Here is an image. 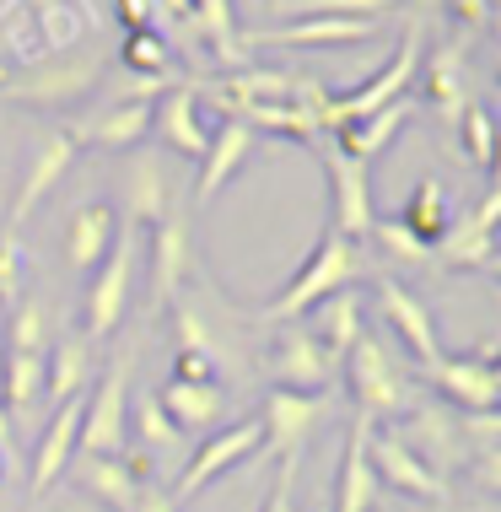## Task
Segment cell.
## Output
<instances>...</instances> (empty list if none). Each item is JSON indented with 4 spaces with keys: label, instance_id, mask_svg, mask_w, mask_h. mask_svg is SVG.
Masks as SVG:
<instances>
[{
    "label": "cell",
    "instance_id": "1",
    "mask_svg": "<svg viewBox=\"0 0 501 512\" xmlns=\"http://www.w3.org/2000/svg\"><path fill=\"white\" fill-rule=\"evenodd\" d=\"M361 270H367V259H361V248L351 238H340V232L324 221V232H318L313 254L302 259V270L291 275V281L275 292L270 302L259 308L264 324H297V318H308L324 297L345 292V286L361 281Z\"/></svg>",
    "mask_w": 501,
    "mask_h": 512
},
{
    "label": "cell",
    "instance_id": "2",
    "mask_svg": "<svg viewBox=\"0 0 501 512\" xmlns=\"http://www.w3.org/2000/svg\"><path fill=\"white\" fill-rule=\"evenodd\" d=\"M340 372H345V389H351V405H356V421L361 426H372V421H405V415L415 410L410 378L394 367V356H388L372 335H361L351 351L340 356Z\"/></svg>",
    "mask_w": 501,
    "mask_h": 512
},
{
    "label": "cell",
    "instance_id": "3",
    "mask_svg": "<svg viewBox=\"0 0 501 512\" xmlns=\"http://www.w3.org/2000/svg\"><path fill=\"white\" fill-rule=\"evenodd\" d=\"M130 378H135V345H124L114 362L103 367V378L87 389V415H81L76 453L124 459V442H130Z\"/></svg>",
    "mask_w": 501,
    "mask_h": 512
},
{
    "label": "cell",
    "instance_id": "4",
    "mask_svg": "<svg viewBox=\"0 0 501 512\" xmlns=\"http://www.w3.org/2000/svg\"><path fill=\"white\" fill-rule=\"evenodd\" d=\"M135 248H141V232L119 227V238L103 254V265L87 275V297H81V340H87V345L114 340V329L124 324L130 281H135Z\"/></svg>",
    "mask_w": 501,
    "mask_h": 512
},
{
    "label": "cell",
    "instance_id": "5",
    "mask_svg": "<svg viewBox=\"0 0 501 512\" xmlns=\"http://www.w3.org/2000/svg\"><path fill=\"white\" fill-rule=\"evenodd\" d=\"M76 157H81V141L65 130V124H49V130L33 135L22 178H17V195H11V211H6V232H22V221L60 189V178L76 168Z\"/></svg>",
    "mask_w": 501,
    "mask_h": 512
},
{
    "label": "cell",
    "instance_id": "6",
    "mask_svg": "<svg viewBox=\"0 0 501 512\" xmlns=\"http://www.w3.org/2000/svg\"><path fill=\"white\" fill-rule=\"evenodd\" d=\"M264 372L275 378V389L329 394L340 362L324 351V340L308 329V318H297V324H275V340H270V351H264Z\"/></svg>",
    "mask_w": 501,
    "mask_h": 512
},
{
    "label": "cell",
    "instance_id": "7",
    "mask_svg": "<svg viewBox=\"0 0 501 512\" xmlns=\"http://www.w3.org/2000/svg\"><path fill=\"white\" fill-rule=\"evenodd\" d=\"M426 383L437 389L448 405L469 410V415H491L501 399V367H496V340L475 345V351H442L437 362L426 367Z\"/></svg>",
    "mask_w": 501,
    "mask_h": 512
},
{
    "label": "cell",
    "instance_id": "8",
    "mask_svg": "<svg viewBox=\"0 0 501 512\" xmlns=\"http://www.w3.org/2000/svg\"><path fill=\"white\" fill-rule=\"evenodd\" d=\"M318 162H324V184H329V227L361 248L372 238V221H378V205H372V168L340 157L334 146L318 151Z\"/></svg>",
    "mask_w": 501,
    "mask_h": 512
},
{
    "label": "cell",
    "instance_id": "9",
    "mask_svg": "<svg viewBox=\"0 0 501 512\" xmlns=\"http://www.w3.org/2000/svg\"><path fill=\"white\" fill-rule=\"evenodd\" d=\"M259 448H264L259 415H254V421H238V426H221L216 437H205L200 448L189 453L184 475H178V486H173V502H189V496H200L205 486H211V480L232 475L238 464H254Z\"/></svg>",
    "mask_w": 501,
    "mask_h": 512
},
{
    "label": "cell",
    "instance_id": "10",
    "mask_svg": "<svg viewBox=\"0 0 501 512\" xmlns=\"http://www.w3.org/2000/svg\"><path fill=\"white\" fill-rule=\"evenodd\" d=\"M329 415V394H291V389H270L259 410V426H264V448L259 459L270 453V459H302V448H308V437L324 426Z\"/></svg>",
    "mask_w": 501,
    "mask_h": 512
},
{
    "label": "cell",
    "instance_id": "11",
    "mask_svg": "<svg viewBox=\"0 0 501 512\" xmlns=\"http://www.w3.org/2000/svg\"><path fill=\"white\" fill-rule=\"evenodd\" d=\"M367 459H372V475H378L383 491L415 496V502H448V480H442L405 437L367 432Z\"/></svg>",
    "mask_w": 501,
    "mask_h": 512
},
{
    "label": "cell",
    "instance_id": "12",
    "mask_svg": "<svg viewBox=\"0 0 501 512\" xmlns=\"http://www.w3.org/2000/svg\"><path fill=\"white\" fill-rule=\"evenodd\" d=\"M496 216H501V184H491L480 195V205L469 216H458L442 243L431 248V259L453 270H496Z\"/></svg>",
    "mask_w": 501,
    "mask_h": 512
},
{
    "label": "cell",
    "instance_id": "13",
    "mask_svg": "<svg viewBox=\"0 0 501 512\" xmlns=\"http://www.w3.org/2000/svg\"><path fill=\"white\" fill-rule=\"evenodd\" d=\"M194 270L189 248V205H173L151 227V313H167V302L184 292V275Z\"/></svg>",
    "mask_w": 501,
    "mask_h": 512
},
{
    "label": "cell",
    "instance_id": "14",
    "mask_svg": "<svg viewBox=\"0 0 501 512\" xmlns=\"http://www.w3.org/2000/svg\"><path fill=\"white\" fill-rule=\"evenodd\" d=\"M81 415H87V389L71 394L65 405H54L44 437H38V453H33V475H27V496H49L54 486L65 480V469L76 459V437H81Z\"/></svg>",
    "mask_w": 501,
    "mask_h": 512
},
{
    "label": "cell",
    "instance_id": "15",
    "mask_svg": "<svg viewBox=\"0 0 501 512\" xmlns=\"http://www.w3.org/2000/svg\"><path fill=\"white\" fill-rule=\"evenodd\" d=\"M378 313H383V324L394 329V340L405 345L410 362L421 367V372L442 356V345H437V324H431V308L410 292L405 281L383 275V281H378Z\"/></svg>",
    "mask_w": 501,
    "mask_h": 512
},
{
    "label": "cell",
    "instance_id": "16",
    "mask_svg": "<svg viewBox=\"0 0 501 512\" xmlns=\"http://www.w3.org/2000/svg\"><path fill=\"white\" fill-rule=\"evenodd\" d=\"M248 157H254V130L238 119H221L216 130H211V141H205V157H200V178H194V189H189V211H205L221 189L232 184L243 168H248Z\"/></svg>",
    "mask_w": 501,
    "mask_h": 512
},
{
    "label": "cell",
    "instance_id": "17",
    "mask_svg": "<svg viewBox=\"0 0 501 512\" xmlns=\"http://www.w3.org/2000/svg\"><path fill=\"white\" fill-rule=\"evenodd\" d=\"M119 200H124L119 221L135 227V232H151L173 205H184L173 173H167L157 157H130V168H124V178H119Z\"/></svg>",
    "mask_w": 501,
    "mask_h": 512
},
{
    "label": "cell",
    "instance_id": "18",
    "mask_svg": "<svg viewBox=\"0 0 501 512\" xmlns=\"http://www.w3.org/2000/svg\"><path fill=\"white\" fill-rule=\"evenodd\" d=\"M151 130H157V141L167 151L200 162L205 157V141H211V130L200 124V92H194L189 81H173V87L151 103Z\"/></svg>",
    "mask_w": 501,
    "mask_h": 512
},
{
    "label": "cell",
    "instance_id": "19",
    "mask_svg": "<svg viewBox=\"0 0 501 512\" xmlns=\"http://www.w3.org/2000/svg\"><path fill=\"white\" fill-rule=\"evenodd\" d=\"M243 44H291V49H334V44H361V38H378V22L361 17H291L281 27H254L238 33Z\"/></svg>",
    "mask_w": 501,
    "mask_h": 512
},
{
    "label": "cell",
    "instance_id": "20",
    "mask_svg": "<svg viewBox=\"0 0 501 512\" xmlns=\"http://www.w3.org/2000/svg\"><path fill=\"white\" fill-rule=\"evenodd\" d=\"M119 205L108 200H81L71 221H65V265H71L76 275H92L97 265H103V254L114 248L119 238Z\"/></svg>",
    "mask_w": 501,
    "mask_h": 512
},
{
    "label": "cell",
    "instance_id": "21",
    "mask_svg": "<svg viewBox=\"0 0 501 512\" xmlns=\"http://www.w3.org/2000/svg\"><path fill=\"white\" fill-rule=\"evenodd\" d=\"M65 475L108 512H135V502H141V491H146V480L135 475L130 459H92V453H76Z\"/></svg>",
    "mask_w": 501,
    "mask_h": 512
},
{
    "label": "cell",
    "instance_id": "22",
    "mask_svg": "<svg viewBox=\"0 0 501 512\" xmlns=\"http://www.w3.org/2000/svg\"><path fill=\"white\" fill-rule=\"evenodd\" d=\"M367 432L372 426H361V421H351V432H345V459H340V475H334L329 512H378L383 507V486L367 459Z\"/></svg>",
    "mask_w": 501,
    "mask_h": 512
},
{
    "label": "cell",
    "instance_id": "23",
    "mask_svg": "<svg viewBox=\"0 0 501 512\" xmlns=\"http://www.w3.org/2000/svg\"><path fill=\"white\" fill-rule=\"evenodd\" d=\"M157 103V98H151ZM151 103L146 98H124L114 103L108 114H92V119H81L71 124V135L81 146H103V151H135L151 135Z\"/></svg>",
    "mask_w": 501,
    "mask_h": 512
},
{
    "label": "cell",
    "instance_id": "24",
    "mask_svg": "<svg viewBox=\"0 0 501 512\" xmlns=\"http://www.w3.org/2000/svg\"><path fill=\"white\" fill-rule=\"evenodd\" d=\"M124 453H130L135 475H141V464L151 459V453H157V464L184 459V432L162 415L157 394H146V399H135V405H130V442H124Z\"/></svg>",
    "mask_w": 501,
    "mask_h": 512
},
{
    "label": "cell",
    "instance_id": "25",
    "mask_svg": "<svg viewBox=\"0 0 501 512\" xmlns=\"http://www.w3.org/2000/svg\"><path fill=\"white\" fill-rule=\"evenodd\" d=\"M405 119H410V103L399 98V103L378 108L372 119L340 124V130H334V151H340V157H351V162H361V168H372V162H378L383 151H388V141L405 130Z\"/></svg>",
    "mask_w": 501,
    "mask_h": 512
},
{
    "label": "cell",
    "instance_id": "26",
    "mask_svg": "<svg viewBox=\"0 0 501 512\" xmlns=\"http://www.w3.org/2000/svg\"><path fill=\"white\" fill-rule=\"evenodd\" d=\"M426 65V103L437 108L442 124H458L469 108V87H464V49L458 44H437L431 54H421Z\"/></svg>",
    "mask_w": 501,
    "mask_h": 512
},
{
    "label": "cell",
    "instance_id": "27",
    "mask_svg": "<svg viewBox=\"0 0 501 512\" xmlns=\"http://www.w3.org/2000/svg\"><path fill=\"white\" fill-rule=\"evenodd\" d=\"M157 405H162V415L178 426V432H200V426H216L221 415H227V389H221V383H178V378H167Z\"/></svg>",
    "mask_w": 501,
    "mask_h": 512
},
{
    "label": "cell",
    "instance_id": "28",
    "mask_svg": "<svg viewBox=\"0 0 501 512\" xmlns=\"http://www.w3.org/2000/svg\"><path fill=\"white\" fill-rule=\"evenodd\" d=\"M44 389L54 405H65L71 394L92 389V345L81 335H60L49 340V356H44Z\"/></svg>",
    "mask_w": 501,
    "mask_h": 512
},
{
    "label": "cell",
    "instance_id": "29",
    "mask_svg": "<svg viewBox=\"0 0 501 512\" xmlns=\"http://www.w3.org/2000/svg\"><path fill=\"white\" fill-rule=\"evenodd\" d=\"M308 318H313L308 329H313L318 340H324V351L334 356V362H340V356L351 351L361 335H367V329H361V292H356V286H345V292L324 297Z\"/></svg>",
    "mask_w": 501,
    "mask_h": 512
},
{
    "label": "cell",
    "instance_id": "30",
    "mask_svg": "<svg viewBox=\"0 0 501 512\" xmlns=\"http://www.w3.org/2000/svg\"><path fill=\"white\" fill-rule=\"evenodd\" d=\"M227 119L248 124V130H264V135H286L297 146H318V119L302 103H243V108H227Z\"/></svg>",
    "mask_w": 501,
    "mask_h": 512
},
{
    "label": "cell",
    "instance_id": "31",
    "mask_svg": "<svg viewBox=\"0 0 501 512\" xmlns=\"http://www.w3.org/2000/svg\"><path fill=\"white\" fill-rule=\"evenodd\" d=\"M394 221H399V227H410L426 248H437L442 232L453 227V211H448V189H442V178H421V184L405 195V211H399Z\"/></svg>",
    "mask_w": 501,
    "mask_h": 512
},
{
    "label": "cell",
    "instance_id": "32",
    "mask_svg": "<svg viewBox=\"0 0 501 512\" xmlns=\"http://www.w3.org/2000/svg\"><path fill=\"white\" fill-rule=\"evenodd\" d=\"M38 394H44V356L0 351V410L17 421L38 405Z\"/></svg>",
    "mask_w": 501,
    "mask_h": 512
},
{
    "label": "cell",
    "instance_id": "33",
    "mask_svg": "<svg viewBox=\"0 0 501 512\" xmlns=\"http://www.w3.org/2000/svg\"><path fill=\"white\" fill-rule=\"evenodd\" d=\"M92 81H97V65H92V60H81V65H71V76H65V71H54V76H27V81H6V98L38 103V108H60V103H71L76 92H87Z\"/></svg>",
    "mask_w": 501,
    "mask_h": 512
},
{
    "label": "cell",
    "instance_id": "34",
    "mask_svg": "<svg viewBox=\"0 0 501 512\" xmlns=\"http://www.w3.org/2000/svg\"><path fill=\"white\" fill-rule=\"evenodd\" d=\"M6 351L49 356V324H44V302H17V308L6 313Z\"/></svg>",
    "mask_w": 501,
    "mask_h": 512
},
{
    "label": "cell",
    "instance_id": "35",
    "mask_svg": "<svg viewBox=\"0 0 501 512\" xmlns=\"http://www.w3.org/2000/svg\"><path fill=\"white\" fill-rule=\"evenodd\" d=\"M453 130L464 135V157L475 162V168L491 173V162H496V119L485 114L480 103H469V108H464V119H458Z\"/></svg>",
    "mask_w": 501,
    "mask_h": 512
},
{
    "label": "cell",
    "instance_id": "36",
    "mask_svg": "<svg viewBox=\"0 0 501 512\" xmlns=\"http://www.w3.org/2000/svg\"><path fill=\"white\" fill-rule=\"evenodd\" d=\"M394 6L399 0H281V11H291V17H361V22H378Z\"/></svg>",
    "mask_w": 501,
    "mask_h": 512
},
{
    "label": "cell",
    "instance_id": "37",
    "mask_svg": "<svg viewBox=\"0 0 501 512\" xmlns=\"http://www.w3.org/2000/svg\"><path fill=\"white\" fill-rule=\"evenodd\" d=\"M372 243H383V254L399 259V265H426V259H431V248L415 238L410 227H399L394 216H388V221L378 216V221H372Z\"/></svg>",
    "mask_w": 501,
    "mask_h": 512
},
{
    "label": "cell",
    "instance_id": "38",
    "mask_svg": "<svg viewBox=\"0 0 501 512\" xmlns=\"http://www.w3.org/2000/svg\"><path fill=\"white\" fill-rule=\"evenodd\" d=\"M119 60H124V71L162 76V71H167V44H162L157 33H151V27H141V33H130V38H124Z\"/></svg>",
    "mask_w": 501,
    "mask_h": 512
},
{
    "label": "cell",
    "instance_id": "39",
    "mask_svg": "<svg viewBox=\"0 0 501 512\" xmlns=\"http://www.w3.org/2000/svg\"><path fill=\"white\" fill-rule=\"evenodd\" d=\"M22 248H17V232H6L0 227V308H17L22 302Z\"/></svg>",
    "mask_w": 501,
    "mask_h": 512
},
{
    "label": "cell",
    "instance_id": "40",
    "mask_svg": "<svg viewBox=\"0 0 501 512\" xmlns=\"http://www.w3.org/2000/svg\"><path fill=\"white\" fill-rule=\"evenodd\" d=\"M189 17L205 27V38H211L221 54H232V6L227 0H189Z\"/></svg>",
    "mask_w": 501,
    "mask_h": 512
},
{
    "label": "cell",
    "instance_id": "41",
    "mask_svg": "<svg viewBox=\"0 0 501 512\" xmlns=\"http://www.w3.org/2000/svg\"><path fill=\"white\" fill-rule=\"evenodd\" d=\"M173 378L178 383H221V362L205 351H173Z\"/></svg>",
    "mask_w": 501,
    "mask_h": 512
},
{
    "label": "cell",
    "instance_id": "42",
    "mask_svg": "<svg viewBox=\"0 0 501 512\" xmlns=\"http://www.w3.org/2000/svg\"><path fill=\"white\" fill-rule=\"evenodd\" d=\"M297 469H302V459H281V469H275V486H270V496H264L259 512H291V496H297Z\"/></svg>",
    "mask_w": 501,
    "mask_h": 512
},
{
    "label": "cell",
    "instance_id": "43",
    "mask_svg": "<svg viewBox=\"0 0 501 512\" xmlns=\"http://www.w3.org/2000/svg\"><path fill=\"white\" fill-rule=\"evenodd\" d=\"M442 11H448L458 27H469V33H485V27H491V0H448Z\"/></svg>",
    "mask_w": 501,
    "mask_h": 512
},
{
    "label": "cell",
    "instance_id": "44",
    "mask_svg": "<svg viewBox=\"0 0 501 512\" xmlns=\"http://www.w3.org/2000/svg\"><path fill=\"white\" fill-rule=\"evenodd\" d=\"M135 512H178V502L157 486V480H146V491H141V502H135Z\"/></svg>",
    "mask_w": 501,
    "mask_h": 512
},
{
    "label": "cell",
    "instance_id": "45",
    "mask_svg": "<svg viewBox=\"0 0 501 512\" xmlns=\"http://www.w3.org/2000/svg\"><path fill=\"white\" fill-rule=\"evenodd\" d=\"M119 17L130 33H141V27H151V11H146V0H119Z\"/></svg>",
    "mask_w": 501,
    "mask_h": 512
},
{
    "label": "cell",
    "instance_id": "46",
    "mask_svg": "<svg viewBox=\"0 0 501 512\" xmlns=\"http://www.w3.org/2000/svg\"><path fill=\"white\" fill-rule=\"evenodd\" d=\"M0 453H6V459L17 453V432H11V415L6 410H0Z\"/></svg>",
    "mask_w": 501,
    "mask_h": 512
},
{
    "label": "cell",
    "instance_id": "47",
    "mask_svg": "<svg viewBox=\"0 0 501 512\" xmlns=\"http://www.w3.org/2000/svg\"><path fill=\"white\" fill-rule=\"evenodd\" d=\"M410 6H415V17H437V11L448 6V0H410Z\"/></svg>",
    "mask_w": 501,
    "mask_h": 512
},
{
    "label": "cell",
    "instance_id": "48",
    "mask_svg": "<svg viewBox=\"0 0 501 512\" xmlns=\"http://www.w3.org/2000/svg\"><path fill=\"white\" fill-rule=\"evenodd\" d=\"M167 11H173V17H189V0H167Z\"/></svg>",
    "mask_w": 501,
    "mask_h": 512
},
{
    "label": "cell",
    "instance_id": "49",
    "mask_svg": "<svg viewBox=\"0 0 501 512\" xmlns=\"http://www.w3.org/2000/svg\"><path fill=\"white\" fill-rule=\"evenodd\" d=\"M6 469H11V459H6V453H0V480H6Z\"/></svg>",
    "mask_w": 501,
    "mask_h": 512
},
{
    "label": "cell",
    "instance_id": "50",
    "mask_svg": "<svg viewBox=\"0 0 501 512\" xmlns=\"http://www.w3.org/2000/svg\"><path fill=\"white\" fill-rule=\"evenodd\" d=\"M313 512H329V502H324V507H313Z\"/></svg>",
    "mask_w": 501,
    "mask_h": 512
}]
</instances>
